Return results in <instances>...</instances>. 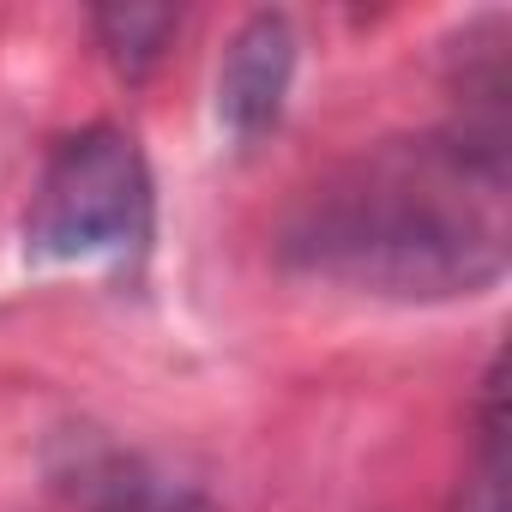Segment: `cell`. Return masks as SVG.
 Wrapping results in <instances>:
<instances>
[{
	"mask_svg": "<svg viewBox=\"0 0 512 512\" xmlns=\"http://www.w3.org/2000/svg\"><path fill=\"white\" fill-rule=\"evenodd\" d=\"M284 260L398 302L476 296L506 272V121L386 145L296 211Z\"/></svg>",
	"mask_w": 512,
	"mask_h": 512,
	"instance_id": "6da1fadb",
	"label": "cell"
},
{
	"mask_svg": "<svg viewBox=\"0 0 512 512\" xmlns=\"http://www.w3.org/2000/svg\"><path fill=\"white\" fill-rule=\"evenodd\" d=\"M151 241V169L121 127H85L55 145L31 193L25 247L49 266L127 260Z\"/></svg>",
	"mask_w": 512,
	"mask_h": 512,
	"instance_id": "7a4b0ae2",
	"label": "cell"
},
{
	"mask_svg": "<svg viewBox=\"0 0 512 512\" xmlns=\"http://www.w3.org/2000/svg\"><path fill=\"white\" fill-rule=\"evenodd\" d=\"M290 79H296V25L284 13H253L229 37L217 67V127L235 145L266 139L284 121Z\"/></svg>",
	"mask_w": 512,
	"mask_h": 512,
	"instance_id": "3957f363",
	"label": "cell"
},
{
	"mask_svg": "<svg viewBox=\"0 0 512 512\" xmlns=\"http://www.w3.org/2000/svg\"><path fill=\"white\" fill-rule=\"evenodd\" d=\"M91 25H97V37H103V49H109L115 73H121V79H145V73L163 61V49H169L181 13H175V7H145V0H121V7H97Z\"/></svg>",
	"mask_w": 512,
	"mask_h": 512,
	"instance_id": "277c9868",
	"label": "cell"
},
{
	"mask_svg": "<svg viewBox=\"0 0 512 512\" xmlns=\"http://www.w3.org/2000/svg\"><path fill=\"white\" fill-rule=\"evenodd\" d=\"M109 512H199V500L187 494H169V488H145V482H121Z\"/></svg>",
	"mask_w": 512,
	"mask_h": 512,
	"instance_id": "5b68a950",
	"label": "cell"
}]
</instances>
